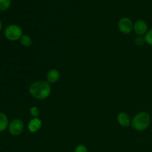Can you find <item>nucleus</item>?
<instances>
[{
	"mask_svg": "<svg viewBox=\"0 0 152 152\" xmlns=\"http://www.w3.org/2000/svg\"><path fill=\"white\" fill-rule=\"evenodd\" d=\"M29 92L31 96L37 99L42 100L48 97L51 93L50 83L44 80L34 82L29 88Z\"/></svg>",
	"mask_w": 152,
	"mask_h": 152,
	"instance_id": "1",
	"label": "nucleus"
},
{
	"mask_svg": "<svg viewBox=\"0 0 152 152\" xmlns=\"http://www.w3.org/2000/svg\"><path fill=\"white\" fill-rule=\"evenodd\" d=\"M151 123V117L149 114L142 111L134 117L132 120V126L137 132H144L146 130Z\"/></svg>",
	"mask_w": 152,
	"mask_h": 152,
	"instance_id": "2",
	"label": "nucleus"
},
{
	"mask_svg": "<svg viewBox=\"0 0 152 152\" xmlns=\"http://www.w3.org/2000/svg\"><path fill=\"white\" fill-rule=\"evenodd\" d=\"M22 30L16 25H10L4 30V36L10 41H16L22 37Z\"/></svg>",
	"mask_w": 152,
	"mask_h": 152,
	"instance_id": "3",
	"label": "nucleus"
},
{
	"mask_svg": "<svg viewBox=\"0 0 152 152\" xmlns=\"http://www.w3.org/2000/svg\"><path fill=\"white\" fill-rule=\"evenodd\" d=\"M9 132L13 136H19L23 132L24 123L19 119H14L10 122L8 126Z\"/></svg>",
	"mask_w": 152,
	"mask_h": 152,
	"instance_id": "4",
	"label": "nucleus"
},
{
	"mask_svg": "<svg viewBox=\"0 0 152 152\" xmlns=\"http://www.w3.org/2000/svg\"><path fill=\"white\" fill-rule=\"evenodd\" d=\"M134 24L129 18L123 17L118 22V29L122 34H129L133 31Z\"/></svg>",
	"mask_w": 152,
	"mask_h": 152,
	"instance_id": "5",
	"label": "nucleus"
},
{
	"mask_svg": "<svg viewBox=\"0 0 152 152\" xmlns=\"http://www.w3.org/2000/svg\"><path fill=\"white\" fill-rule=\"evenodd\" d=\"M134 31L136 33L137 35L138 36H143L145 35L147 32H148V25L146 22L142 19H139V20L136 21L134 23Z\"/></svg>",
	"mask_w": 152,
	"mask_h": 152,
	"instance_id": "6",
	"label": "nucleus"
},
{
	"mask_svg": "<svg viewBox=\"0 0 152 152\" xmlns=\"http://www.w3.org/2000/svg\"><path fill=\"white\" fill-rule=\"evenodd\" d=\"M47 82L49 83H56L59 81L60 78V73L57 69L52 68L47 73Z\"/></svg>",
	"mask_w": 152,
	"mask_h": 152,
	"instance_id": "7",
	"label": "nucleus"
},
{
	"mask_svg": "<svg viewBox=\"0 0 152 152\" xmlns=\"http://www.w3.org/2000/svg\"><path fill=\"white\" fill-rule=\"evenodd\" d=\"M42 127V120L39 119L38 117L37 118H33L32 120H30L29 123H28V129L31 133H36Z\"/></svg>",
	"mask_w": 152,
	"mask_h": 152,
	"instance_id": "8",
	"label": "nucleus"
},
{
	"mask_svg": "<svg viewBox=\"0 0 152 152\" xmlns=\"http://www.w3.org/2000/svg\"><path fill=\"white\" fill-rule=\"evenodd\" d=\"M117 121H118L119 124L123 127H129L130 126L131 120L129 114H126L125 112H121L118 114L117 116Z\"/></svg>",
	"mask_w": 152,
	"mask_h": 152,
	"instance_id": "9",
	"label": "nucleus"
},
{
	"mask_svg": "<svg viewBox=\"0 0 152 152\" xmlns=\"http://www.w3.org/2000/svg\"><path fill=\"white\" fill-rule=\"evenodd\" d=\"M8 126V119L7 116L0 112V132H4Z\"/></svg>",
	"mask_w": 152,
	"mask_h": 152,
	"instance_id": "10",
	"label": "nucleus"
},
{
	"mask_svg": "<svg viewBox=\"0 0 152 152\" xmlns=\"http://www.w3.org/2000/svg\"><path fill=\"white\" fill-rule=\"evenodd\" d=\"M20 43L24 47H30L32 45V39L28 35H22L20 39Z\"/></svg>",
	"mask_w": 152,
	"mask_h": 152,
	"instance_id": "11",
	"label": "nucleus"
},
{
	"mask_svg": "<svg viewBox=\"0 0 152 152\" xmlns=\"http://www.w3.org/2000/svg\"><path fill=\"white\" fill-rule=\"evenodd\" d=\"M11 4V0H0V11L7 10Z\"/></svg>",
	"mask_w": 152,
	"mask_h": 152,
	"instance_id": "12",
	"label": "nucleus"
},
{
	"mask_svg": "<svg viewBox=\"0 0 152 152\" xmlns=\"http://www.w3.org/2000/svg\"><path fill=\"white\" fill-rule=\"evenodd\" d=\"M145 37V42L148 45H149L152 46V28L148 30V32L145 34V37Z\"/></svg>",
	"mask_w": 152,
	"mask_h": 152,
	"instance_id": "13",
	"label": "nucleus"
},
{
	"mask_svg": "<svg viewBox=\"0 0 152 152\" xmlns=\"http://www.w3.org/2000/svg\"><path fill=\"white\" fill-rule=\"evenodd\" d=\"M30 114L34 118H37L39 115V109L37 106L31 107V109H30Z\"/></svg>",
	"mask_w": 152,
	"mask_h": 152,
	"instance_id": "14",
	"label": "nucleus"
},
{
	"mask_svg": "<svg viewBox=\"0 0 152 152\" xmlns=\"http://www.w3.org/2000/svg\"><path fill=\"white\" fill-rule=\"evenodd\" d=\"M134 42L137 46H142L145 45V43H146L145 42V37H142V36H138V37H137L134 40Z\"/></svg>",
	"mask_w": 152,
	"mask_h": 152,
	"instance_id": "15",
	"label": "nucleus"
},
{
	"mask_svg": "<svg viewBox=\"0 0 152 152\" xmlns=\"http://www.w3.org/2000/svg\"><path fill=\"white\" fill-rule=\"evenodd\" d=\"M74 152H88V149L86 145L81 144V145H78L77 146H76Z\"/></svg>",
	"mask_w": 152,
	"mask_h": 152,
	"instance_id": "16",
	"label": "nucleus"
},
{
	"mask_svg": "<svg viewBox=\"0 0 152 152\" xmlns=\"http://www.w3.org/2000/svg\"><path fill=\"white\" fill-rule=\"evenodd\" d=\"M1 27H2V24H1V20H0V31H1Z\"/></svg>",
	"mask_w": 152,
	"mask_h": 152,
	"instance_id": "17",
	"label": "nucleus"
}]
</instances>
